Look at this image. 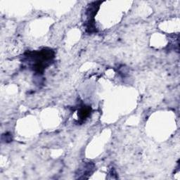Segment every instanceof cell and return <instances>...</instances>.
I'll use <instances>...</instances> for the list:
<instances>
[{"label":"cell","instance_id":"obj_1","mask_svg":"<svg viewBox=\"0 0 180 180\" xmlns=\"http://www.w3.org/2000/svg\"><path fill=\"white\" fill-rule=\"evenodd\" d=\"M90 109L88 107H83V108H81L79 112V115H80V117L81 119H85L89 115L90 113Z\"/></svg>","mask_w":180,"mask_h":180}]
</instances>
